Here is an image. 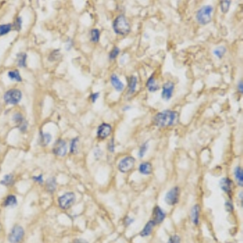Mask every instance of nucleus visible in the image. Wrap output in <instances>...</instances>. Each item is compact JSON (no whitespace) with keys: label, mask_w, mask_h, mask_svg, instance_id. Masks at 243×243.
<instances>
[{"label":"nucleus","mask_w":243,"mask_h":243,"mask_svg":"<svg viewBox=\"0 0 243 243\" xmlns=\"http://www.w3.org/2000/svg\"><path fill=\"white\" fill-rule=\"evenodd\" d=\"M153 123L158 127H168L177 123L178 121V112L166 109L157 113L152 118Z\"/></svg>","instance_id":"nucleus-1"},{"label":"nucleus","mask_w":243,"mask_h":243,"mask_svg":"<svg viewBox=\"0 0 243 243\" xmlns=\"http://www.w3.org/2000/svg\"><path fill=\"white\" fill-rule=\"evenodd\" d=\"M113 29L114 33L118 35H126L130 33V25L126 17L123 15L117 16L113 23Z\"/></svg>","instance_id":"nucleus-2"},{"label":"nucleus","mask_w":243,"mask_h":243,"mask_svg":"<svg viewBox=\"0 0 243 243\" xmlns=\"http://www.w3.org/2000/svg\"><path fill=\"white\" fill-rule=\"evenodd\" d=\"M212 12H213V7L211 5H205L202 7L196 13V20L198 23L202 25H206L209 24L212 20Z\"/></svg>","instance_id":"nucleus-3"},{"label":"nucleus","mask_w":243,"mask_h":243,"mask_svg":"<svg viewBox=\"0 0 243 243\" xmlns=\"http://www.w3.org/2000/svg\"><path fill=\"white\" fill-rule=\"evenodd\" d=\"M3 98L8 105H16L22 98V93L18 89H11L5 93Z\"/></svg>","instance_id":"nucleus-4"},{"label":"nucleus","mask_w":243,"mask_h":243,"mask_svg":"<svg viewBox=\"0 0 243 243\" xmlns=\"http://www.w3.org/2000/svg\"><path fill=\"white\" fill-rule=\"evenodd\" d=\"M135 163V159L133 157H125L121 160L118 163V170L121 173L126 174L130 172V170L134 168Z\"/></svg>","instance_id":"nucleus-5"},{"label":"nucleus","mask_w":243,"mask_h":243,"mask_svg":"<svg viewBox=\"0 0 243 243\" xmlns=\"http://www.w3.org/2000/svg\"><path fill=\"white\" fill-rule=\"evenodd\" d=\"M76 201V195L72 192L66 193L59 198V207L63 209H68Z\"/></svg>","instance_id":"nucleus-6"},{"label":"nucleus","mask_w":243,"mask_h":243,"mask_svg":"<svg viewBox=\"0 0 243 243\" xmlns=\"http://www.w3.org/2000/svg\"><path fill=\"white\" fill-rule=\"evenodd\" d=\"M24 234V228L20 225H16L11 229V232L9 234V241L11 243H19L22 241Z\"/></svg>","instance_id":"nucleus-7"},{"label":"nucleus","mask_w":243,"mask_h":243,"mask_svg":"<svg viewBox=\"0 0 243 243\" xmlns=\"http://www.w3.org/2000/svg\"><path fill=\"white\" fill-rule=\"evenodd\" d=\"M179 195H180V190L178 187H175L172 188L170 191H168L166 194L165 200L166 203L169 205H175L178 202L179 199Z\"/></svg>","instance_id":"nucleus-8"},{"label":"nucleus","mask_w":243,"mask_h":243,"mask_svg":"<svg viewBox=\"0 0 243 243\" xmlns=\"http://www.w3.org/2000/svg\"><path fill=\"white\" fill-rule=\"evenodd\" d=\"M112 131V126L108 123H102L97 128L96 130V136L99 139L103 140L105 139L107 137H109L111 134Z\"/></svg>","instance_id":"nucleus-9"},{"label":"nucleus","mask_w":243,"mask_h":243,"mask_svg":"<svg viewBox=\"0 0 243 243\" xmlns=\"http://www.w3.org/2000/svg\"><path fill=\"white\" fill-rule=\"evenodd\" d=\"M53 152H54L55 155L59 156V157H64V156H66L67 152L66 141L63 140V139H59L58 141H56V143L55 144V146H54Z\"/></svg>","instance_id":"nucleus-10"},{"label":"nucleus","mask_w":243,"mask_h":243,"mask_svg":"<svg viewBox=\"0 0 243 243\" xmlns=\"http://www.w3.org/2000/svg\"><path fill=\"white\" fill-rule=\"evenodd\" d=\"M174 90V84L172 82H167L163 85L161 92V97L165 101H170L172 97L173 92Z\"/></svg>","instance_id":"nucleus-11"},{"label":"nucleus","mask_w":243,"mask_h":243,"mask_svg":"<svg viewBox=\"0 0 243 243\" xmlns=\"http://www.w3.org/2000/svg\"><path fill=\"white\" fill-rule=\"evenodd\" d=\"M166 218V213L163 212L161 208L157 206L154 208V212H153V221L155 222L156 224H159L165 220Z\"/></svg>","instance_id":"nucleus-12"},{"label":"nucleus","mask_w":243,"mask_h":243,"mask_svg":"<svg viewBox=\"0 0 243 243\" xmlns=\"http://www.w3.org/2000/svg\"><path fill=\"white\" fill-rule=\"evenodd\" d=\"M110 82H111L112 86L114 88L117 92H122L124 88V84L120 80L118 76L116 74H113L110 77Z\"/></svg>","instance_id":"nucleus-13"},{"label":"nucleus","mask_w":243,"mask_h":243,"mask_svg":"<svg viewBox=\"0 0 243 243\" xmlns=\"http://www.w3.org/2000/svg\"><path fill=\"white\" fill-rule=\"evenodd\" d=\"M220 187L224 192L230 195L231 191H232V187H233V182L228 178H223L220 181Z\"/></svg>","instance_id":"nucleus-14"},{"label":"nucleus","mask_w":243,"mask_h":243,"mask_svg":"<svg viewBox=\"0 0 243 243\" xmlns=\"http://www.w3.org/2000/svg\"><path fill=\"white\" fill-rule=\"evenodd\" d=\"M146 86H147L148 90L151 92H157V90H159L160 88L159 85H158L157 83V80H156V79L154 78V76H152L148 78L147 84H146Z\"/></svg>","instance_id":"nucleus-15"},{"label":"nucleus","mask_w":243,"mask_h":243,"mask_svg":"<svg viewBox=\"0 0 243 243\" xmlns=\"http://www.w3.org/2000/svg\"><path fill=\"white\" fill-rule=\"evenodd\" d=\"M139 171L144 175H149L152 172V167L149 162H143L139 166Z\"/></svg>","instance_id":"nucleus-16"},{"label":"nucleus","mask_w":243,"mask_h":243,"mask_svg":"<svg viewBox=\"0 0 243 243\" xmlns=\"http://www.w3.org/2000/svg\"><path fill=\"white\" fill-rule=\"evenodd\" d=\"M156 224L153 220H150L147 223V224L145 225V227L144 228V229L142 230V232L140 233L141 237H147L148 235H150L152 232L153 228L155 227Z\"/></svg>","instance_id":"nucleus-17"},{"label":"nucleus","mask_w":243,"mask_h":243,"mask_svg":"<svg viewBox=\"0 0 243 243\" xmlns=\"http://www.w3.org/2000/svg\"><path fill=\"white\" fill-rule=\"evenodd\" d=\"M137 82H138V80H137L136 76H130V80H129V84H128V92H127L128 95L133 94V93L135 92Z\"/></svg>","instance_id":"nucleus-18"},{"label":"nucleus","mask_w":243,"mask_h":243,"mask_svg":"<svg viewBox=\"0 0 243 243\" xmlns=\"http://www.w3.org/2000/svg\"><path fill=\"white\" fill-rule=\"evenodd\" d=\"M199 211H200V208L199 205H195L192 208V212H191V218H192V221L194 223V224L197 225L199 224Z\"/></svg>","instance_id":"nucleus-19"},{"label":"nucleus","mask_w":243,"mask_h":243,"mask_svg":"<svg viewBox=\"0 0 243 243\" xmlns=\"http://www.w3.org/2000/svg\"><path fill=\"white\" fill-rule=\"evenodd\" d=\"M234 176L236 178L237 184L240 187H242L243 184V173H242V169L240 166H237L235 168L234 170Z\"/></svg>","instance_id":"nucleus-20"},{"label":"nucleus","mask_w":243,"mask_h":243,"mask_svg":"<svg viewBox=\"0 0 243 243\" xmlns=\"http://www.w3.org/2000/svg\"><path fill=\"white\" fill-rule=\"evenodd\" d=\"M17 203V199L15 195H9L3 202V206L5 207H13L15 206Z\"/></svg>","instance_id":"nucleus-21"},{"label":"nucleus","mask_w":243,"mask_h":243,"mask_svg":"<svg viewBox=\"0 0 243 243\" xmlns=\"http://www.w3.org/2000/svg\"><path fill=\"white\" fill-rule=\"evenodd\" d=\"M52 136L49 133H41L40 136V144L42 146H46L49 143L51 142Z\"/></svg>","instance_id":"nucleus-22"},{"label":"nucleus","mask_w":243,"mask_h":243,"mask_svg":"<svg viewBox=\"0 0 243 243\" xmlns=\"http://www.w3.org/2000/svg\"><path fill=\"white\" fill-rule=\"evenodd\" d=\"M26 59L27 55L24 53H20L17 55V64L20 67H24L26 66Z\"/></svg>","instance_id":"nucleus-23"},{"label":"nucleus","mask_w":243,"mask_h":243,"mask_svg":"<svg viewBox=\"0 0 243 243\" xmlns=\"http://www.w3.org/2000/svg\"><path fill=\"white\" fill-rule=\"evenodd\" d=\"M46 188L50 192H53L56 188V181L55 178H49L48 180L46 181Z\"/></svg>","instance_id":"nucleus-24"},{"label":"nucleus","mask_w":243,"mask_h":243,"mask_svg":"<svg viewBox=\"0 0 243 243\" xmlns=\"http://www.w3.org/2000/svg\"><path fill=\"white\" fill-rule=\"evenodd\" d=\"M8 77L10 78L11 80L16 82H21L22 81V78H21L20 75L19 71H11L8 72Z\"/></svg>","instance_id":"nucleus-25"},{"label":"nucleus","mask_w":243,"mask_h":243,"mask_svg":"<svg viewBox=\"0 0 243 243\" xmlns=\"http://www.w3.org/2000/svg\"><path fill=\"white\" fill-rule=\"evenodd\" d=\"M226 53V48L224 46H220L217 47L213 51V54L217 57L218 59H221L223 56L224 55V54Z\"/></svg>","instance_id":"nucleus-26"},{"label":"nucleus","mask_w":243,"mask_h":243,"mask_svg":"<svg viewBox=\"0 0 243 243\" xmlns=\"http://www.w3.org/2000/svg\"><path fill=\"white\" fill-rule=\"evenodd\" d=\"M100 39V31L97 29H93L91 31V42L93 43H96L99 42Z\"/></svg>","instance_id":"nucleus-27"},{"label":"nucleus","mask_w":243,"mask_h":243,"mask_svg":"<svg viewBox=\"0 0 243 243\" xmlns=\"http://www.w3.org/2000/svg\"><path fill=\"white\" fill-rule=\"evenodd\" d=\"M148 147H149V144H148V141H146L145 143H144L142 145H141L140 148H139V157H140V158H143V157H144L145 153H146V152L148 151Z\"/></svg>","instance_id":"nucleus-28"},{"label":"nucleus","mask_w":243,"mask_h":243,"mask_svg":"<svg viewBox=\"0 0 243 243\" xmlns=\"http://www.w3.org/2000/svg\"><path fill=\"white\" fill-rule=\"evenodd\" d=\"M230 4H231V1H228V0H224V1H221L220 3L221 11H222L223 13L228 12V9H229V7H230Z\"/></svg>","instance_id":"nucleus-29"},{"label":"nucleus","mask_w":243,"mask_h":243,"mask_svg":"<svg viewBox=\"0 0 243 243\" xmlns=\"http://www.w3.org/2000/svg\"><path fill=\"white\" fill-rule=\"evenodd\" d=\"M11 29V24H1L0 25V36L5 35L8 33Z\"/></svg>","instance_id":"nucleus-30"},{"label":"nucleus","mask_w":243,"mask_h":243,"mask_svg":"<svg viewBox=\"0 0 243 243\" xmlns=\"http://www.w3.org/2000/svg\"><path fill=\"white\" fill-rule=\"evenodd\" d=\"M79 142V138H74L71 142V148H70V151L71 153L75 154L77 152V144Z\"/></svg>","instance_id":"nucleus-31"},{"label":"nucleus","mask_w":243,"mask_h":243,"mask_svg":"<svg viewBox=\"0 0 243 243\" xmlns=\"http://www.w3.org/2000/svg\"><path fill=\"white\" fill-rule=\"evenodd\" d=\"M13 182V176L11 174H7L3 177V180L1 182V183L5 186H9Z\"/></svg>","instance_id":"nucleus-32"},{"label":"nucleus","mask_w":243,"mask_h":243,"mask_svg":"<svg viewBox=\"0 0 243 243\" xmlns=\"http://www.w3.org/2000/svg\"><path fill=\"white\" fill-rule=\"evenodd\" d=\"M119 52H120L119 49L117 48V47H114V48L111 51V52L109 53V59H111V60L115 59L116 58H117V55H118V54H119Z\"/></svg>","instance_id":"nucleus-33"},{"label":"nucleus","mask_w":243,"mask_h":243,"mask_svg":"<svg viewBox=\"0 0 243 243\" xmlns=\"http://www.w3.org/2000/svg\"><path fill=\"white\" fill-rule=\"evenodd\" d=\"M168 243H180V237L178 235H174L172 237H170Z\"/></svg>","instance_id":"nucleus-34"},{"label":"nucleus","mask_w":243,"mask_h":243,"mask_svg":"<svg viewBox=\"0 0 243 243\" xmlns=\"http://www.w3.org/2000/svg\"><path fill=\"white\" fill-rule=\"evenodd\" d=\"M21 24H22V20H21L20 17H18V18L15 20V23H14V28H15L16 30H20Z\"/></svg>","instance_id":"nucleus-35"},{"label":"nucleus","mask_w":243,"mask_h":243,"mask_svg":"<svg viewBox=\"0 0 243 243\" xmlns=\"http://www.w3.org/2000/svg\"><path fill=\"white\" fill-rule=\"evenodd\" d=\"M13 119L14 121L16 122H23V117L21 115L20 113H15L14 117H13Z\"/></svg>","instance_id":"nucleus-36"},{"label":"nucleus","mask_w":243,"mask_h":243,"mask_svg":"<svg viewBox=\"0 0 243 243\" xmlns=\"http://www.w3.org/2000/svg\"><path fill=\"white\" fill-rule=\"evenodd\" d=\"M114 148H115L114 139H113V138H112L111 140L109 141V151L110 152H114Z\"/></svg>","instance_id":"nucleus-37"},{"label":"nucleus","mask_w":243,"mask_h":243,"mask_svg":"<svg viewBox=\"0 0 243 243\" xmlns=\"http://www.w3.org/2000/svg\"><path fill=\"white\" fill-rule=\"evenodd\" d=\"M99 96H100V93L99 92H94V93H92V94H91L90 96V100L92 101V103L96 102V101L98 99Z\"/></svg>","instance_id":"nucleus-38"},{"label":"nucleus","mask_w":243,"mask_h":243,"mask_svg":"<svg viewBox=\"0 0 243 243\" xmlns=\"http://www.w3.org/2000/svg\"><path fill=\"white\" fill-rule=\"evenodd\" d=\"M34 179V180L36 181V182H39V183H42L43 182V178H42V175H40V176H38V177H33V178Z\"/></svg>","instance_id":"nucleus-39"},{"label":"nucleus","mask_w":243,"mask_h":243,"mask_svg":"<svg viewBox=\"0 0 243 243\" xmlns=\"http://www.w3.org/2000/svg\"><path fill=\"white\" fill-rule=\"evenodd\" d=\"M237 88H238V91L241 93H242L243 92V83L241 80H240L238 83V85H237Z\"/></svg>","instance_id":"nucleus-40"},{"label":"nucleus","mask_w":243,"mask_h":243,"mask_svg":"<svg viewBox=\"0 0 243 243\" xmlns=\"http://www.w3.org/2000/svg\"><path fill=\"white\" fill-rule=\"evenodd\" d=\"M225 206H226V209L228 212H232L233 211V205L230 203H225Z\"/></svg>","instance_id":"nucleus-41"},{"label":"nucleus","mask_w":243,"mask_h":243,"mask_svg":"<svg viewBox=\"0 0 243 243\" xmlns=\"http://www.w3.org/2000/svg\"><path fill=\"white\" fill-rule=\"evenodd\" d=\"M73 243H88V242L86 241H84V240H83V239H76V240L73 241Z\"/></svg>","instance_id":"nucleus-42"},{"label":"nucleus","mask_w":243,"mask_h":243,"mask_svg":"<svg viewBox=\"0 0 243 243\" xmlns=\"http://www.w3.org/2000/svg\"><path fill=\"white\" fill-rule=\"evenodd\" d=\"M126 220H126V224H127V225L130 224L132 222H133V221H134V220H133V219H130V218H129V217H126Z\"/></svg>","instance_id":"nucleus-43"},{"label":"nucleus","mask_w":243,"mask_h":243,"mask_svg":"<svg viewBox=\"0 0 243 243\" xmlns=\"http://www.w3.org/2000/svg\"><path fill=\"white\" fill-rule=\"evenodd\" d=\"M71 46H72V42H71V41L70 40L69 42H67V51H70V49L71 48Z\"/></svg>","instance_id":"nucleus-44"},{"label":"nucleus","mask_w":243,"mask_h":243,"mask_svg":"<svg viewBox=\"0 0 243 243\" xmlns=\"http://www.w3.org/2000/svg\"><path fill=\"white\" fill-rule=\"evenodd\" d=\"M130 106H126V108H124L123 110H127V109H130Z\"/></svg>","instance_id":"nucleus-45"}]
</instances>
